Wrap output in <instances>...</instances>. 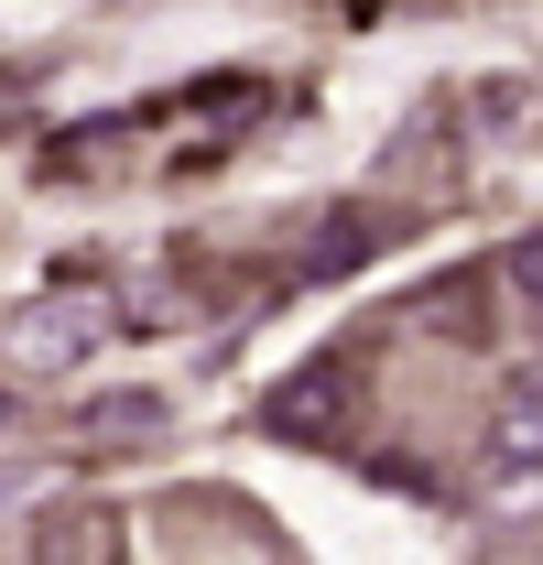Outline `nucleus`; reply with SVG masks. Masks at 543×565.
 I'll use <instances>...</instances> for the list:
<instances>
[{
	"label": "nucleus",
	"mask_w": 543,
	"mask_h": 565,
	"mask_svg": "<svg viewBox=\"0 0 543 565\" xmlns=\"http://www.w3.org/2000/svg\"><path fill=\"white\" fill-rule=\"evenodd\" d=\"M109 338H120V294H98V282H55V294H33V305L0 316V370H22V381H66L76 359H98Z\"/></svg>",
	"instance_id": "1"
},
{
	"label": "nucleus",
	"mask_w": 543,
	"mask_h": 565,
	"mask_svg": "<svg viewBox=\"0 0 543 565\" xmlns=\"http://www.w3.org/2000/svg\"><path fill=\"white\" fill-rule=\"evenodd\" d=\"M348 403H359V359H316V370H294V381H272V392H262V435H283V446L338 435Z\"/></svg>",
	"instance_id": "2"
},
{
	"label": "nucleus",
	"mask_w": 543,
	"mask_h": 565,
	"mask_svg": "<svg viewBox=\"0 0 543 565\" xmlns=\"http://www.w3.org/2000/svg\"><path fill=\"white\" fill-rule=\"evenodd\" d=\"M489 457H500V468H543V370H522V381L500 392V414H489Z\"/></svg>",
	"instance_id": "3"
},
{
	"label": "nucleus",
	"mask_w": 543,
	"mask_h": 565,
	"mask_svg": "<svg viewBox=\"0 0 543 565\" xmlns=\"http://www.w3.org/2000/svg\"><path fill=\"white\" fill-rule=\"evenodd\" d=\"M348 262H370V217H327V228H316V250H305V273H316V282L348 273Z\"/></svg>",
	"instance_id": "4"
},
{
	"label": "nucleus",
	"mask_w": 543,
	"mask_h": 565,
	"mask_svg": "<svg viewBox=\"0 0 543 565\" xmlns=\"http://www.w3.org/2000/svg\"><path fill=\"white\" fill-rule=\"evenodd\" d=\"M152 424H163L152 392H109V403H87V435H152Z\"/></svg>",
	"instance_id": "5"
},
{
	"label": "nucleus",
	"mask_w": 543,
	"mask_h": 565,
	"mask_svg": "<svg viewBox=\"0 0 543 565\" xmlns=\"http://www.w3.org/2000/svg\"><path fill=\"white\" fill-rule=\"evenodd\" d=\"M500 282H511L522 305H543V228H533V239H511V262H500Z\"/></svg>",
	"instance_id": "6"
},
{
	"label": "nucleus",
	"mask_w": 543,
	"mask_h": 565,
	"mask_svg": "<svg viewBox=\"0 0 543 565\" xmlns=\"http://www.w3.org/2000/svg\"><path fill=\"white\" fill-rule=\"evenodd\" d=\"M33 555H109V522H55V533H33Z\"/></svg>",
	"instance_id": "7"
}]
</instances>
